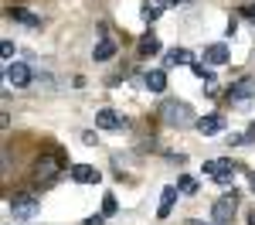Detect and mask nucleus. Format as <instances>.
<instances>
[{"label": "nucleus", "instance_id": "nucleus-1", "mask_svg": "<svg viewBox=\"0 0 255 225\" xmlns=\"http://www.w3.org/2000/svg\"><path fill=\"white\" fill-rule=\"evenodd\" d=\"M160 120L167 123V126H191L194 123L197 126V116H194V109L187 106V102H177V99H163L160 102Z\"/></svg>", "mask_w": 255, "mask_h": 225}, {"label": "nucleus", "instance_id": "nucleus-2", "mask_svg": "<svg viewBox=\"0 0 255 225\" xmlns=\"http://www.w3.org/2000/svg\"><path fill=\"white\" fill-rule=\"evenodd\" d=\"M235 215H238V191H228V195H221V198L211 205V219H215V225H232Z\"/></svg>", "mask_w": 255, "mask_h": 225}, {"label": "nucleus", "instance_id": "nucleus-3", "mask_svg": "<svg viewBox=\"0 0 255 225\" xmlns=\"http://www.w3.org/2000/svg\"><path fill=\"white\" fill-rule=\"evenodd\" d=\"M61 167H65V157H61V154H44L38 161V167H34V178H38L41 184H51L58 178Z\"/></svg>", "mask_w": 255, "mask_h": 225}, {"label": "nucleus", "instance_id": "nucleus-4", "mask_svg": "<svg viewBox=\"0 0 255 225\" xmlns=\"http://www.w3.org/2000/svg\"><path fill=\"white\" fill-rule=\"evenodd\" d=\"M204 178H211L218 184H232V178H235V161H228V157L208 161L204 164Z\"/></svg>", "mask_w": 255, "mask_h": 225}, {"label": "nucleus", "instance_id": "nucleus-5", "mask_svg": "<svg viewBox=\"0 0 255 225\" xmlns=\"http://www.w3.org/2000/svg\"><path fill=\"white\" fill-rule=\"evenodd\" d=\"M38 212H41V205H38V198H34V195H14V198H10V215H14V219H20V222L34 219Z\"/></svg>", "mask_w": 255, "mask_h": 225}, {"label": "nucleus", "instance_id": "nucleus-6", "mask_svg": "<svg viewBox=\"0 0 255 225\" xmlns=\"http://www.w3.org/2000/svg\"><path fill=\"white\" fill-rule=\"evenodd\" d=\"M252 96H255V79H242L235 85H228V92H225V99L235 102V106H249Z\"/></svg>", "mask_w": 255, "mask_h": 225}, {"label": "nucleus", "instance_id": "nucleus-7", "mask_svg": "<svg viewBox=\"0 0 255 225\" xmlns=\"http://www.w3.org/2000/svg\"><path fill=\"white\" fill-rule=\"evenodd\" d=\"M3 75H7L10 85L24 89V85L31 82V65H24V61H10V65H3Z\"/></svg>", "mask_w": 255, "mask_h": 225}, {"label": "nucleus", "instance_id": "nucleus-8", "mask_svg": "<svg viewBox=\"0 0 255 225\" xmlns=\"http://www.w3.org/2000/svg\"><path fill=\"white\" fill-rule=\"evenodd\" d=\"M221 130H225V116H221V113H211V116H201V120H197V133H201V137H215Z\"/></svg>", "mask_w": 255, "mask_h": 225}, {"label": "nucleus", "instance_id": "nucleus-9", "mask_svg": "<svg viewBox=\"0 0 255 225\" xmlns=\"http://www.w3.org/2000/svg\"><path fill=\"white\" fill-rule=\"evenodd\" d=\"M72 178L79 184H99L102 181V174H99L92 164H75V167H72Z\"/></svg>", "mask_w": 255, "mask_h": 225}, {"label": "nucleus", "instance_id": "nucleus-10", "mask_svg": "<svg viewBox=\"0 0 255 225\" xmlns=\"http://www.w3.org/2000/svg\"><path fill=\"white\" fill-rule=\"evenodd\" d=\"M7 17L17 20V24H24V27H41V17L34 14V10H27V7H10Z\"/></svg>", "mask_w": 255, "mask_h": 225}, {"label": "nucleus", "instance_id": "nucleus-11", "mask_svg": "<svg viewBox=\"0 0 255 225\" xmlns=\"http://www.w3.org/2000/svg\"><path fill=\"white\" fill-rule=\"evenodd\" d=\"M96 126L99 130H123V120H119L116 109H99L96 113Z\"/></svg>", "mask_w": 255, "mask_h": 225}, {"label": "nucleus", "instance_id": "nucleus-12", "mask_svg": "<svg viewBox=\"0 0 255 225\" xmlns=\"http://www.w3.org/2000/svg\"><path fill=\"white\" fill-rule=\"evenodd\" d=\"M177 195H180V188H163V195H160V208H157V215L160 219H167L170 212H174V205H177Z\"/></svg>", "mask_w": 255, "mask_h": 225}, {"label": "nucleus", "instance_id": "nucleus-13", "mask_svg": "<svg viewBox=\"0 0 255 225\" xmlns=\"http://www.w3.org/2000/svg\"><path fill=\"white\" fill-rule=\"evenodd\" d=\"M174 65H194V55L187 48H174L163 55V68H174Z\"/></svg>", "mask_w": 255, "mask_h": 225}, {"label": "nucleus", "instance_id": "nucleus-14", "mask_svg": "<svg viewBox=\"0 0 255 225\" xmlns=\"http://www.w3.org/2000/svg\"><path fill=\"white\" fill-rule=\"evenodd\" d=\"M136 51H139V55H143V58H150V55H160V38H157V34H153V31H146V34L139 38Z\"/></svg>", "mask_w": 255, "mask_h": 225}, {"label": "nucleus", "instance_id": "nucleus-15", "mask_svg": "<svg viewBox=\"0 0 255 225\" xmlns=\"http://www.w3.org/2000/svg\"><path fill=\"white\" fill-rule=\"evenodd\" d=\"M204 61H208V65H225V61H228V44H225V41H221V44H211V48L204 51Z\"/></svg>", "mask_w": 255, "mask_h": 225}, {"label": "nucleus", "instance_id": "nucleus-16", "mask_svg": "<svg viewBox=\"0 0 255 225\" xmlns=\"http://www.w3.org/2000/svg\"><path fill=\"white\" fill-rule=\"evenodd\" d=\"M146 89H150V92H163V89H167V72H163V68H150V72H146Z\"/></svg>", "mask_w": 255, "mask_h": 225}, {"label": "nucleus", "instance_id": "nucleus-17", "mask_svg": "<svg viewBox=\"0 0 255 225\" xmlns=\"http://www.w3.org/2000/svg\"><path fill=\"white\" fill-rule=\"evenodd\" d=\"M113 55H116V41H109V38H102L96 48H92V58L96 61H109Z\"/></svg>", "mask_w": 255, "mask_h": 225}, {"label": "nucleus", "instance_id": "nucleus-18", "mask_svg": "<svg viewBox=\"0 0 255 225\" xmlns=\"http://www.w3.org/2000/svg\"><path fill=\"white\" fill-rule=\"evenodd\" d=\"M160 10H163L160 3H143V7H139V17L146 20V24H153V20L160 17Z\"/></svg>", "mask_w": 255, "mask_h": 225}, {"label": "nucleus", "instance_id": "nucleus-19", "mask_svg": "<svg viewBox=\"0 0 255 225\" xmlns=\"http://www.w3.org/2000/svg\"><path fill=\"white\" fill-rule=\"evenodd\" d=\"M177 188H180V195H194V191H197V181L191 178V174H180V178H177Z\"/></svg>", "mask_w": 255, "mask_h": 225}, {"label": "nucleus", "instance_id": "nucleus-20", "mask_svg": "<svg viewBox=\"0 0 255 225\" xmlns=\"http://www.w3.org/2000/svg\"><path fill=\"white\" fill-rule=\"evenodd\" d=\"M116 212H119V202H116V195H106V198H102V215L109 219V215H116Z\"/></svg>", "mask_w": 255, "mask_h": 225}, {"label": "nucleus", "instance_id": "nucleus-21", "mask_svg": "<svg viewBox=\"0 0 255 225\" xmlns=\"http://www.w3.org/2000/svg\"><path fill=\"white\" fill-rule=\"evenodd\" d=\"M191 72H194L197 79L211 82V68H208V61H194V65H191Z\"/></svg>", "mask_w": 255, "mask_h": 225}, {"label": "nucleus", "instance_id": "nucleus-22", "mask_svg": "<svg viewBox=\"0 0 255 225\" xmlns=\"http://www.w3.org/2000/svg\"><path fill=\"white\" fill-rule=\"evenodd\" d=\"M0 55H3V65H10V58H14V41H3L0 44Z\"/></svg>", "mask_w": 255, "mask_h": 225}, {"label": "nucleus", "instance_id": "nucleus-23", "mask_svg": "<svg viewBox=\"0 0 255 225\" xmlns=\"http://www.w3.org/2000/svg\"><path fill=\"white\" fill-rule=\"evenodd\" d=\"M102 219L106 215H92V219H85V225H102Z\"/></svg>", "mask_w": 255, "mask_h": 225}, {"label": "nucleus", "instance_id": "nucleus-24", "mask_svg": "<svg viewBox=\"0 0 255 225\" xmlns=\"http://www.w3.org/2000/svg\"><path fill=\"white\" fill-rule=\"evenodd\" d=\"M242 14H245V20H249V24H255V7H249V10H242Z\"/></svg>", "mask_w": 255, "mask_h": 225}, {"label": "nucleus", "instance_id": "nucleus-25", "mask_svg": "<svg viewBox=\"0 0 255 225\" xmlns=\"http://www.w3.org/2000/svg\"><path fill=\"white\" fill-rule=\"evenodd\" d=\"M153 3H160V7H170V3H180V0H153Z\"/></svg>", "mask_w": 255, "mask_h": 225}, {"label": "nucleus", "instance_id": "nucleus-26", "mask_svg": "<svg viewBox=\"0 0 255 225\" xmlns=\"http://www.w3.org/2000/svg\"><path fill=\"white\" fill-rule=\"evenodd\" d=\"M249 225H255V212H252V215H249Z\"/></svg>", "mask_w": 255, "mask_h": 225}, {"label": "nucleus", "instance_id": "nucleus-27", "mask_svg": "<svg viewBox=\"0 0 255 225\" xmlns=\"http://www.w3.org/2000/svg\"><path fill=\"white\" fill-rule=\"evenodd\" d=\"M184 225H204V222H184Z\"/></svg>", "mask_w": 255, "mask_h": 225}, {"label": "nucleus", "instance_id": "nucleus-28", "mask_svg": "<svg viewBox=\"0 0 255 225\" xmlns=\"http://www.w3.org/2000/svg\"><path fill=\"white\" fill-rule=\"evenodd\" d=\"M252 195H255V174H252Z\"/></svg>", "mask_w": 255, "mask_h": 225}]
</instances>
